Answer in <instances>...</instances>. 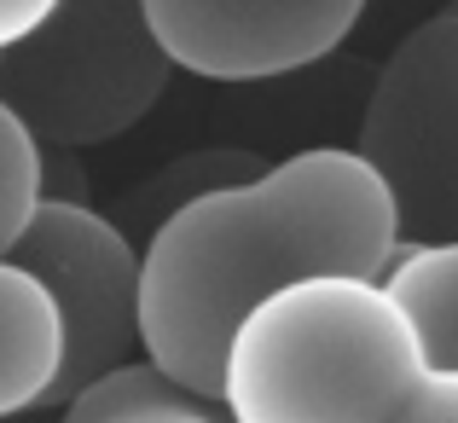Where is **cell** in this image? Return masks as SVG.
Instances as JSON below:
<instances>
[{
    "instance_id": "1",
    "label": "cell",
    "mask_w": 458,
    "mask_h": 423,
    "mask_svg": "<svg viewBox=\"0 0 458 423\" xmlns=\"http://www.w3.org/2000/svg\"><path fill=\"white\" fill-rule=\"evenodd\" d=\"M394 250L389 180L360 145H308L168 209L140 256V343L186 389L221 401L226 336L267 290L308 273L383 279Z\"/></svg>"
},
{
    "instance_id": "2",
    "label": "cell",
    "mask_w": 458,
    "mask_h": 423,
    "mask_svg": "<svg viewBox=\"0 0 458 423\" xmlns=\"http://www.w3.org/2000/svg\"><path fill=\"white\" fill-rule=\"evenodd\" d=\"M424 371V336L383 279L308 273L233 325L221 412L233 423H394Z\"/></svg>"
},
{
    "instance_id": "3",
    "label": "cell",
    "mask_w": 458,
    "mask_h": 423,
    "mask_svg": "<svg viewBox=\"0 0 458 423\" xmlns=\"http://www.w3.org/2000/svg\"><path fill=\"white\" fill-rule=\"evenodd\" d=\"M168 53L157 47L146 0H58L35 35L0 53V99L41 145H105L146 123L163 99Z\"/></svg>"
},
{
    "instance_id": "4",
    "label": "cell",
    "mask_w": 458,
    "mask_h": 423,
    "mask_svg": "<svg viewBox=\"0 0 458 423\" xmlns=\"http://www.w3.org/2000/svg\"><path fill=\"white\" fill-rule=\"evenodd\" d=\"M354 145L389 180L401 238L458 233V6L383 58Z\"/></svg>"
},
{
    "instance_id": "5",
    "label": "cell",
    "mask_w": 458,
    "mask_h": 423,
    "mask_svg": "<svg viewBox=\"0 0 458 423\" xmlns=\"http://www.w3.org/2000/svg\"><path fill=\"white\" fill-rule=\"evenodd\" d=\"M12 256L30 261L53 284L70 325V360L53 389V406H64L99 371L146 354V343H140V256L146 250L128 244V233L105 221L93 203L41 198Z\"/></svg>"
},
{
    "instance_id": "6",
    "label": "cell",
    "mask_w": 458,
    "mask_h": 423,
    "mask_svg": "<svg viewBox=\"0 0 458 423\" xmlns=\"http://www.w3.org/2000/svg\"><path fill=\"white\" fill-rule=\"evenodd\" d=\"M366 0H146L168 64L203 81H273L331 58Z\"/></svg>"
},
{
    "instance_id": "7",
    "label": "cell",
    "mask_w": 458,
    "mask_h": 423,
    "mask_svg": "<svg viewBox=\"0 0 458 423\" xmlns=\"http://www.w3.org/2000/svg\"><path fill=\"white\" fill-rule=\"evenodd\" d=\"M70 360V325L53 284L18 256H0V423L53 406Z\"/></svg>"
},
{
    "instance_id": "8",
    "label": "cell",
    "mask_w": 458,
    "mask_h": 423,
    "mask_svg": "<svg viewBox=\"0 0 458 423\" xmlns=\"http://www.w3.org/2000/svg\"><path fill=\"white\" fill-rule=\"evenodd\" d=\"M383 284L412 313L429 366H458V233L453 238H401Z\"/></svg>"
},
{
    "instance_id": "9",
    "label": "cell",
    "mask_w": 458,
    "mask_h": 423,
    "mask_svg": "<svg viewBox=\"0 0 458 423\" xmlns=\"http://www.w3.org/2000/svg\"><path fill=\"white\" fill-rule=\"evenodd\" d=\"M47 198V145L0 99V256H12L23 226L35 221Z\"/></svg>"
},
{
    "instance_id": "10",
    "label": "cell",
    "mask_w": 458,
    "mask_h": 423,
    "mask_svg": "<svg viewBox=\"0 0 458 423\" xmlns=\"http://www.w3.org/2000/svg\"><path fill=\"white\" fill-rule=\"evenodd\" d=\"M105 423H233V418L221 412V401H209L198 389H168V394H151L140 406H123Z\"/></svg>"
},
{
    "instance_id": "11",
    "label": "cell",
    "mask_w": 458,
    "mask_h": 423,
    "mask_svg": "<svg viewBox=\"0 0 458 423\" xmlns=\"http://www.w3.org/2000/svg\"><path fill=\"white\" fill-rule=\"evenodd\" d=\"M394 423H458V366H429Z\"/></svg>"
},
{
    "instance_id": "12",
    "label": "cell",
    "mask_w": 458,
    "mask_h": 423,
    "mask_svg": "<svg viewBox=\"0 0 458 423\" xmlns=\"http://www.w3.org/2000/svg\"><path fill=\"white\" fill-rule=\"evenodd\" d=\"M53 6H58V0H0V53H6V47H18L23 35L41 30Z\"/></svg>"
},
{
    "instance_id": "13",
    "label": "cell",
    "mask_w": 458,
    "mask_h": 423,
    "mask_svg": "<svg viewBox=\"0 0 458 423\" xmlns=\"http://www.w3.org/2000/svg\"><path fill=\"white\" fill-rule=\"evenodd\" d=\"M453 6H458V0H453Z\"/></svg>"
}]
</instances>
